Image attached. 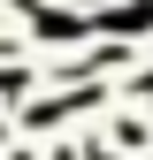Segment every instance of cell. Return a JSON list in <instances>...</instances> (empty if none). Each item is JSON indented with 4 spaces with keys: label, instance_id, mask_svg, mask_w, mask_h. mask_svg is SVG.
Returning <instances> with one entry per match:
<instances>
[{
    "label": "cell",
    "instance_id": "obj_1",
    "mask_svg": "<svg viewBox=\"0 0 153 160\" xmlns=\"http://www.w3.org/2000/svg\"><path fill=\"white\" fill-rule=\"evenodd\" d=\"M145 92H153V84H145Z\"/></svg>",
    "mask_w": 153,
    "mask_h": 160
}]
</instances>
